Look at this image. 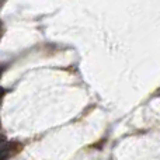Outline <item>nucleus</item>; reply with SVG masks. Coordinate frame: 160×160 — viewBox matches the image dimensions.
Segmentation results:
<instances>
[{
	"instance_id": "obj_2",
	"label": "nucleus",
	"mask_w": 160,
	"mask_h": 160,
	"mask_svg": "<svg viewBox=\"0 0 160 160\" xmlns=\"http://www.w3.org/2000/svg\"><path fill=\"white\" fill-rule=\"evenodd\" d=\"M3 32H4V25H3V21L0 20V37L3 35Z\"/></svg>"
},
{
	"instance_id": "obj_1",
	"label": "nucleus",
	"mask_w": 160,
	"mask_h": 160,
	"mask_svg": "<svg viewBox=\"0 0 160 160\" xmlns=\"http://www.w3.org/2000/svg\"><path fill=\"white\" fill-rule=\"evenodd\" d=\"M11 152H13L11 145H2L0 146V160H6L11 155Z\"/></svg>"
}]
</instances>
